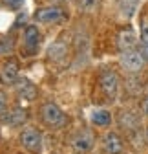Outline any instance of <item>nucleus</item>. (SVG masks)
I'll list each match as a JSON object with an SVG mask.
<instances>
[{
  "label": "nucleus",
  "mask_w": 148,
  "mask_h": 154,
  "mask_svg": "<svg viewBox=\"0 0 148 154\" xmlns=\"http://www.w3.org/2000/svg\"><path fill=\"white\" fill-rule=\"evenodd\" d=\"M48 57L53 61H62L66 57V46L62 42H53L48 50Z\"/></svg>",
  "instance_id": "4468645a"
},
{
  "label": "nucleus",
  "mask_w": 148,
  "mask_h": 154,
  "mask_svg": "<svg viewBox=\"0 0 148 154\" xmlns=\"http://www.w3.org/2000/svg\"><path fill=\"white\" fill-rule=\"evenodd\" d=\"M26 110H22V108H15V110H11L7 116H6V123L7 125H11V127H18V125H22L24 121H26Z\"/></svg>",
  "instance_id": "f8f14e48"
},
{
  "label": "nucleus",
  "mask_w": 148,
  "mask_h": 154,
  "mask_svg": "<svg viewBox=\"0 0 148 154\" xmlns=\"http://www.w3.org/2000/svg\"><path fill=\"white\" fill-rule=\"evenodd\" d=\"M137 6V0H121V9L126 17H132Z\"/></svg>",
  "instance_id": "f3484780"
},
{
  "label": "nucleus",
  "mask_w": 148,
  "mask_h": 154,
  "mask_svg": "<svg viewBox=\"0 0 148 154\" xmlns=\"http://www.w3.org/2000/svg\"><path fill=\"white\" fill-rule=\"evenodd\" d=\"M146 136H148V130H146Z\"/></svg>",
  "instance_id": "4be33fe9"
},
{
  "label": "nucleus",
  "mask_w": 148,
  "mask_h": 154,
  "mask_svg": "<svg viewBox=\"0 0 148 154\" xmlns=\"http://www.w3.org/2000/svg\"><path fill=\"white\" fill-rule=\"evenodd\" d=\"M77 6L84 13H91L99 8V0H77Z\"/></svg>",
  "instance_id": "dca6fc26"
},
{
  "label": "nucleus",
  "mask_w": 148,
  "mask_h": 154,
  "mask_svg": "<svg viewBox=\"0 0 148 154\" xmlns=\"http://www.w3.org/2000/svg\"><path fill=\"white\" fill-rule=\"evenodd\" d=\"M91 145H93V136H91L88 130L77 134V136L73 138V149L77 152H86V150L91 149Z\"/></svg>",
  "instance_id": "0eeeda50"
},
{
  "label": "nucleus",
  "mask_w": 148,
  "mask_h": 154,
  "mask_svg": "<svg viewBox=\"0 0 148 154\" xmlns=\"http://www.w3.org/2000/svg\"><path fill=\"white\" fill-rule=\"evenodd\" d=\"M20 143L31 150V152H40V147H42V138H40V132L37 128H26L22 130L20 134Z\"/></svg>",
  "instance_id": "7ed1b4c3"
},
{
  "label": "nucleus",
  "mask_w": 148,
  "mask_h": 154,
  "mask_svg": "<svg viewBox=\"0 0 148 154\" xmlns=\"http://www.w3.org/2000/svg\"><path fill=\"white\" fill-rule=\"evenodd\" d=\"M135 42H137V38H135V33L132 31V29H124L121 35H119V38H117V44H119V48L124 51V50H132L134 46H135Z\"/></svg>",
  "instance_id": "9d476101"
},
{
  "label": "nucleus",
  "mask_w": 148,
  "mask_h": 154,
  "mask_svg": "<svg viewBox=\"0 0 148 154\" xmlns=\"http://www.w3.org/2000/svg\"><path fill=\"white\" fill-rule=\"evenodd\" d=\"M24 38H26L24 42L29 50H37V46L40 44V33L37 29V26H28L26 33H24Z\"/></svg>",
  "instance_id": "1a4fd4ad"
},
{
  "label": "nucleus",
  "mask_w": 148,
  "mask_h": 154,
  "mask_svg": "<svg viewBox=\"0 0 148 154\" xmlns=\"http://www.w3.org/2000/svg\"><path fill=\"white\" fill-rule=\"evenodd\" d=\"M16 94L20 95V97H24V99H28V101H31L35 95H37V88L28 81V79H22L20 83L16 85Z\"/></svg>",
  "instance_id": "9b49d317"
},
{
  "label": "nucleus",
  "mask_w": 148,
  "mask_h": 154,
  "mask_svg": "<svg viewBox=\"0 0 148 154\" xmlns=\"http://www.w3.org/2000/svg\"><path fill=\"white\" fill-rule=\"evenodd\" d=\"M119 125H121L123 128H126V130H130V128H135V127L139 125V119L135 118L132 112L123 110V112L119 114Z\"/></svg>",
  "instance_id": "ddd939ff"
},
{
  "label": "nucleus",
  "mask_w": 148,
  "mask_h": 154,
  "mask_svg": "<svg viewBox=\"0 0 148 154\" xmlns=\"http://www.w3.org/2000/svg\"><path fill=\"white\" fill-rule=\"evenodd\" d=\"M141 37H143L144 42H148V22H144V24L141 26Z\"/></svg>",
  "instance_id": "a211bd4d"
},
{
  "label": "nucleus",
  "mask_w": 148,
  "mask_h": 154,
  "mask_svg": "<svg viewBox=\"0 0 148 154\" xmlns=\"http://www.w3.org/2000/svg\"><path fill=\"white\" fill-rule=\"evenodd\" d=\"M16 75H18V68L16 63H6L2 68H0V81L4 85H13L16 81Z\"/></svg>",
  "instance_id": "6e6552de"
},
{
  "label": "nucleus",
  "mask_w": 148,
  "mask_h": 154,
  "mask_svg": "<svg viewBox=\"0 0 148 154\" xmlns=\"http://www.w3.org/2000/svg\"><path fill=\"white\" fill-rule=\"evenodd\" d=\"M121 64L128 72H139L143 68V64H144V59L137 50L132 48V50H124L121 53Z\"/></svg>",
  "instance_id": "f03ea898"
},
{
  "label": "nucleus",
  "mask_w": 148,
  "mask_h": 154,
  "mask_svg": "<svg viewBox=\"0 0 148 154\" xmlns=\"http://www.w3.org/2000/svg\"><path fill=\"white\" fill-rule=\"evenodd\" d=\"M102 147L108 154H121L123 152V140L115 132H108L102 138Z\"/></svg>",
  "instance_id": "39448f33"
},
{
  "label": "nucleus",
  "mask_w": 148,
  "mask_h": 154,
  "mask_svg": "<svg viewBox=\"0 0 148 154\" xmlns=\"http://www.w3.org/2000/svg\"><path fill=\"white\" fill-rule=\"evenodd\" d=\"M40 114H42L44 123L49 125V127H61V125H64V121H66L62 110L55 105V103H46V105H42Z\"/></svg>",
  "instance_id": "f257e3e1"
},
{
  "label": "nucleus",
  "mask_w": 148,
  "mask_h": 154,
  "mask_svg": "<svg viewBox=\"0 0 148 154\" xmlns=\"http://www.w3.org/2000/svg\"><path fill=\"white\" fill-rule=\"evenodd\" d=\"M101 88L108 97H114L117 94V75L114 72H104L101 75Z\"/></svg>",
  "instance_id": "423d86ee"
},
{
  "label": "nucleus",
  "mask_w": 148,
  "mask_h": 154,
  "mask_svg": "<svg viewBox=\"0 0 148 154\" xmlns=\"http://www.w3.org/2000/svg\"><path fill=\"white\" fill-rule=\"evenodd\" d=\"M6 110V97H4V94L0 92V114H2Z\"/></svg>",
  "instance_id": "aec40b11"
},
{
  "label": "nucleus",
  "mask_w": 148,
  "mask_h": 154,
  "mask_svg": "<svg viewBox=\"0 0 148 154\" xmlns=\"http://www.w3.org/2000/svg\"><path fill=\"white\" fill-rule=\"evenodd\" d=\"M4 4L9 6V8H18L22 4V0H4Z\"/></svg>",
  "instance_id": "6ab92c4d"
},
{
  "label": "nucleus",
  "mask_w": 148,
  "mask_h": 154,
  "mask_svg": "<svg viewBox=\"0 0 148 154\" xmlns=\"http://www.w3.org/2000/svg\"><path fill=\"white\" fill-rule=\"evenodd\" d=\"M91 121L95 125H99V127H108L112 123V116H110L108 110H95L91 114Z\"/></svg>",
  "instance_id": "2eb2a0df"
},
{
  "label": "nucleus",
  "mask_w": 148,
  "mask_h": 154,
  "mask_svg": "<svg viewBox=\"0 0 148 154\" xmlns=\"http://www.w3.org/2000/svg\"><path fill=\"white\" fill-rule=\"evenodd\" d=\"M62 18V9L61 8H42L35 13V20L37 22H40V24H55V22H59Z\"/></svg>",
  "instance_id": "20e7f679"
},
{
  "label": "nucleus",
  "mask_w": 148,
  "mask_h": 154,
  "mask_svg": "<svg viewBox=\"0 0 148 154\" xmlns=\"http://www.w3.org/2000/svg\"><path fill=\"white\" fill-rule=\"evenodd\" d=\"M143 110H144V114H148V95L143 99Z\"/></svg>",
  "instance_id": "412c9836"
}]
</instances>
